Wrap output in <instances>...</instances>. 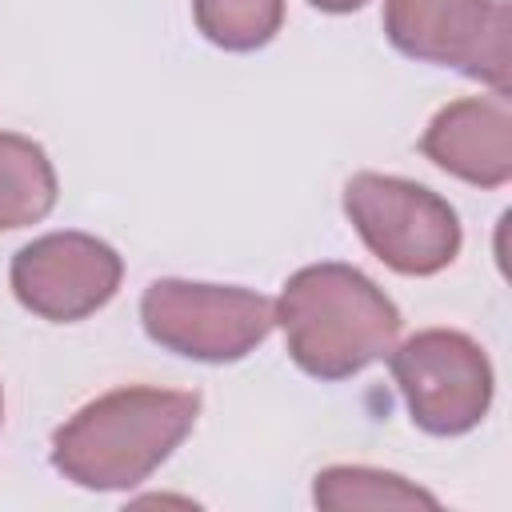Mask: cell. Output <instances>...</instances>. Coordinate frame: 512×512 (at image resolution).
<instances>
[{
    "instance_id": "obj_1",
    "label": "cell",
    "mask_w": 512,
    "mask_h": 512,
    "mask_svg": "<svg viewBox=\"0 0 512 512\" xmlns=\"http://www.w3.org/2000/svg\"><path fill=\"white\" fill-rule=\"evenodd\" d=\"M200 396L176 388H116L84 404L52 436V464L80 488L112 492L148 480L196 428Z\"/></svg>"
},
{
    "instance_id": "obj_2",
    "label": "cell",
    "mask_w": 512,
    "mask_h": 512,
    "mask_svg": "<svg viewBox=\"0 0 512 512\" xmlns=\"http://www.w3.org/2000/svg\"><path fill=\"white\" fill-rule=\"evenodd\" d=\"M276 324L284 328L288 356L316 380L364 372L400 336L396 304L348 264L300 268L276 300Z\"/></svg>"
},
{
    "instance_id": "obj_3",
    "label": "cell",
    "mask_w": 512,
    "mask_h": 512,
    "mask_svg": "<svg viewBox=\"0 0 512 512\" xmlns=\"http://www.w3.org/2000/svg\"><path fill=\"white\" fill-rule=\"evenodd\" d=\"M344 212L368 252L400 276H432L460 252V220L452 204L424 184L356 172L344 184Z\"/></svg>"
},
{
    "instance_id": "obj_4",
    "label": "cell",
    "mask_w": 512,
    "mask_h": 512,
    "mask_svg": "<svg viewBox=\"0 0 512 512\" xmlns=\"http://www.w3.org/2000/svg\"><path fill=\"white\" fill-rule=\"evenodd\" d=\"M144 332L188 360L228 364L248 356L276 328V304L248 288L156 280L140 300Z\"/></svg>"
},
{
    "instance_id": "obj_5",
    "label": "cell",
    "mask_w": 512,
    "mask_h": 512,
    "mask_svg": "<svg viewBox=\"0 0 512 512\" xmlns=\"http://www.w3.org/2000/svg\"><path fill=\"white\" fill-rule=\"evenodd\" d=\"M412 424L432 436L476 428L492 404V364L484 348L452 328H424L388 352Z\"/></svg>"
},
{
    "instance_id": "obj_6",
    "label": "cell",
    "mask_w": 512,
    "mask_h": 512,
    "mask_svg": "<svg viewBox=\"0 0 512 512\" xmlns=\"http://www.w3.org/2000/svg\"><path fill=\"white\" fill-rule=\"evenodd\" d=\"M384 32L412 60L460 68L508 96V4L500 0H384Z\"/></svg>"
},
{
    "instance_id": "obj_7",
    "label": "cell",
    "mask_w": 512,
    "mask_h": 512,
    "mask_svg": "<svg viewBox=\"0 0 512 512\" xmlns=\"http://www.w3.org/2000/svg\"><path fill=\"white\" fill-rule=\"evenodd\" d=\"M16 300L52 324H72L104 308L124 276L112 244L88 232H48L12 256Z\"/></svg>"
},
{
    "instance_id": "obj_8",
    "label": "cell",
    "mask_w": 512,
    "mask_h": 512,
    "mask_svg": "<svg viewBox=\"0 0 512 512\" xmlns=\"http://www.w3.org/2000/svg\"><path fill=\"white\" fill-rule=\"evenodd\" d=\"M420 152L444 172L500 188L512 176V116L508 96H468L440 108L420 140Z\"/></svg>"
},
{
    "instance_id": "obj_9",
    "label": "cell",
    "mask_w": 512,
    "mask_h": 512,
    "mask_svg": "<svg viewBox=\"0 0 512 512\" xmlns=\"http://www.w3.org/2000/svg\"><path fill=\"white\" fill-rule=\"evenodd\" d=\"M56 172L44 148L28 136L0 132V228H24L52 212Z\"/></svg>"
},
{
    "instance_id": "obj_10",
    "label": "cell",
    "mask_w": 512,
    "mask_h": 512,
    "mask_svg": "<svg viewBox=\"0 0 512 512\" xmlns=\"http://www.w3.org/2000/svg\"><path fill=\"white\" fill-rule=\"evenodd\" d=\"M320 508H436V496L380 468H324L316 476Z\"/></svg>"
},
{
    "instance_id": "obj_11",
    "label": "cell",
    "mask_w": 512,
    "mask_h": 512,
    "mask_svg": "<svg viewBox=\"0 0 512 512\" xmlns=\"http://www.w3.org/2000/svg\"><path fill=\"white\" fill-rule=\"evenodd\" d=\"M196 28L228 52L264 48L284 24V0H192Z\"/></svg>"
},
{
    "instance_id": "obj_12",
    "label": "cell",
    "mask_w": 512,
    "mask_h": 512,
    "mask_svg": "<svg viewBox=\"0 0 512 512\" xmlns=\"http://www.w3.org/2000/svg\"><path fill=\"white\" fill-rule=\"evenodd\" d=\"M312 8H320V12H356V8H364L368 0H308Z\"/></svg>"
},
{
    "instance_id": "obj_13",
    "label": "cell",
    "mask_w": 512,
    "mask_h": 512,
    "mask_svg": "<svg viewBox=\"0 0 512 512\" xmlns=\"http://www.w3.org/2000/svg\"><path fill=\"white\" fill-rule=\"evenodd\" d=\"M0 420H4V396H0Z\"/></svg>"
}]
</instances>
